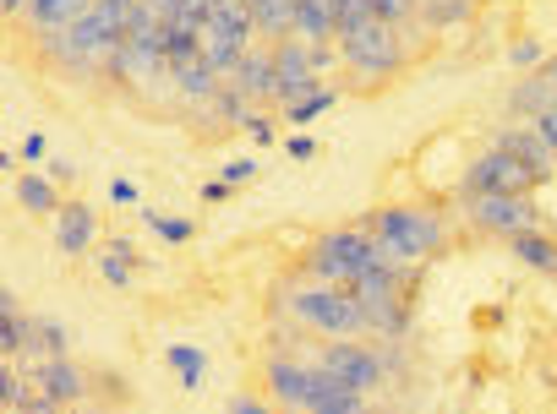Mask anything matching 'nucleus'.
Wrapping results in <instances>:
<instances>
[{"label":"nucleus","instance_id":"1","mask_svg":"<svg viewBox=\"0 0 557 414\" xmlns=\"http://www.w3.org/2000/svg\"><path fill=\"white\" fill-rule=\"evenodd\" d=\"M367 229L399 262H426V256L443 251V218L437 213H421V208H377L367 218Z\"/></svg>","mask_w":557,"mask_h":414},{"label":"nucleus","instance_id":"2","mask_svg":"<svg viewBox=\"0 0 557 414\" xmlns=\"http://www.w3.org/2000/svg\"><path fill=\"white\" fill-rule=\"evenodd\" d=\"M290 305H296L301 322H312V327H323V333H334V338H350V333L367 327V305H361L345 284H312V289H296Z\"/></svg>","mask_w":557,"mask_h":414},{"label":"nucleus","instance_id":"3","mask_svg":"<svg viewBox=\"0 0 557 414\" xmlns=\"http://www.w3.org/2000/svg\"><path fill=\"white\" fill-rule=\"evenodd\" d=\"M377 235L372 229H329L318 246H312V273L323 278V284H350L367 262H377Z\"/></svg>","mask_w":557,"mask_h":414},{"label":"nucleus","instance_id":"4","mask_svg":"<svg viewBox=\"0 0 557 414\" xmlns=\"http://www.w3.org/2000/svg\"><path fill=\"white\" fill-rule=\"evenodd\" d=\"M339 50H345V61H350L361 77H394V72L405 66L399 34H394V23H383V17L361 23L356 34H339Z\"/></svg>","mask_w":557,"mask_h":414},{"label":"nucleus","instance_id":"5","mask_svg":"<svg viewBox=\"0 0 557 414\" xmlns=\"http://www.w3.org/2000/svg\"><path fill=\"white\" fill-rule=\"evenodd\" d=\"M541 180L513 159V153H503V148H486L470 170H465V197H475V191H497V197H530Z\"/></svg>","mask_w":557,"mask_h":414},{"label":"nucleus","instance_id":"6","mask_svg":"<svg viewBox=\"0 0 557 414\" xmlns=\"http://www.w3.org/2000/svg\"><path fill=\"white\" fill-rule=\"evenodd\" d=\"M470 218H475L486 235H503V240L530 235V229L541 224V213L530 208V197H497V191H475V197H470Z\"/></svg>","mask_w":557,"mask_h":414},{"label":"nucleus","instance_id":"7","mask_svg":"<svg viewBox=\"0 0 557 414\" xmlns=\"http://www.w3.org/2000/svg\"><path fill=\"white\" fill-rule=\"evenodd\" d=\"M323 365L345 381V387H356V392H367V387H377L383 381V360L372 354V349H361V343H334L329 354H323Z\"/></svg>","mask_w":557,"mask_h":414},{"label":"nucleus","instance_id":"8","mask_svg":"<svg viewBox=\"0 0 557 414\" xmlns=\"http://www.w3.org/2000/svg\"><path fill=\"white\" fill-rule=\"evenodd\" d=\"M50 224H55V246H61L66 256H88L94 240H99V213H94V202H66Z\"/></svg>","mask_w":557,"mask_h":414},{"label":"nucleus","instance_id":"9","mask_svg":"<svg viewBox=\"0 0 557 414\" xmlns=\"http://www.w3.org/2000/svg\"><path fill=\"white\" fill-rule=\"evenodd\" d=\"M492 148H503V153H513V159H519V164H524V170H530L535 180H546V175L557 170V148H552V142H546V137H541L535 126H519V131H503V137L492 142Z\"/></svg>","mask_w":557,"mask_h":414},{"label":"nucleus","instance_id":"10","mask_svg":"<svg viewBox=\"0 0 557 414\" xmlns=\"http://www.w3.org/2000/svg\"><path fill=\"white\" fill-rule=\"evenodd\" d=\"M34 381H39V392L45 398H55V403H83L88 398V376L61 354V360H45L39 371H34Z\"/></svg>","mask_w":557,"mask_h":414},{"label":"nucleus","instance_id":"11","mask_svg":"<svg viewBox=\"0 0 557 414\" xmlns=\"http://www.w3.org/2000/svg\"><path fill=\"white\" fill-rule=\"evenodd\" d=\"M17 208L23 213H34V218H55L61 208H66V197H61V186L45 175V170H28V175H17Z\"/></svg>","mask_w":557,"mask_h":414},{"label":"nucleus","instance_id":"12","mask_svg":"<svg viewBox=\"0 0 557 414\" xmlns=\"http://www.w3.org/2000/svg\"><path fill=\"white\" fill-rule=\"evenodd\" d=\"M251 104H262V99H278V66H273V55H257V50H246V61L235 66V77H230Z\"/></svg>","mask_w":557,"mask_h":414},{"label":"nucleus","instance_id":"13","mask_svg":"<svg viewBox=\"0 0 557 414\" xmlns=\"http://www.w3.org/2000/svg\"><path fill=\"white\" fill-rule=\"evenodd\" d=\"M296 39H307V45L339 39V17L329 0H296Z\"/></svg>","mask_w":557,"mask_h":414},{"label":"nucleus","instance_id":"14","mask_svg":"<svg viewBox=\"0 0 557 414\" xmlns=\"http://www.w3.org/2000/svg\"><path fill=\"white\" fill-rule=\"evenodd\" d=\"M175 72V88H181V99H191V104H202V99H213L219 88H224V77L202 61V55H191V61H181V66H170Z\"/></svg>","mask_w":557,"mask_h":414},{"label":"nucleus","instance_id":"15","mask_svg":"<svg viewBox=\"0 0 557 414\" xmlns=\"http://www.w3.org/2000/svg\"><path fill=\"white\" fill-rule=\"evenodd\" d=\"M307 381H312V365H290V360H268V387L278 403H296L307 409Z\"/></svg>","mask_w":557,"mask_h":414},{"label":"nucleus","instance_id":"16","mask_svg":"<svg viewBox=\"0 0 557 414\" xmlns=\"http://www.w3.org/2000/svg\"><path fill=\"white\" fill-rule=\"evenodd\" d=\"M94 7L88 0H28V17L45 28V34H55V28H72V23H83Z\"/></svg>","mask_w":557,"mask_h":414},{"label":"nucleus","instance_id":"17","mask_svg":"<svg viewBox=\"0 0 557 414\" xmlns=\"http://www.w3.org/2000/svg\"><path fill=\"white\" fill-rule=\"evenodd\" d=\"M99 273H104V284L132 289V278H137V246H132V240H104V251H99Z\"/></svg>","mask_w":557,"mask_h":414},{"label":"nucleus","instance_id":"18","mask_svg":"<svg viewBox=\"0 0 557 414\" xmlns=\"http://www.w3.org/2000/svg\"><path fill=\"white\" fill-rule=\"evenodd\" d=\"M257 34H296V0H246Z\"/></svg>","mask_w":557,"mask_h":414},{"label":"nucleus","instance_id":"19","mask_svg":"<svg viewBox=\"0 0 557 414\" xmlns=\"http://www.w3.org/2000/svg\"><path fill=\"white\" fill-rule=\"evenodd\" d=\"M164 360H170V371L181 376V387H186V392H197V387L208 381V354H202L197 343H170V349H164Z\"/></svg>","mask_w":557,"mask_h":414},{"label":"nucleus","instance_id":"20","mask_svg":"<svg viewBox=\"0 0 557 414\" xmlns=\"http://www.w3.org/2000/svg\"><path fill=\"white\" fill-rule=\"evenodd\" d=\"M513 256H519L524 267H535V273L557 278V240H546L541 229H530V235H513Z\"/></svg>","mask_w":557,"mask_h":414},{"label":"nucleus","instance_id":"21","mask_svg":"<svg viewBox=\"0 0 557 414\" xmlns=\"http://www.w3.org/2000/svg\"><path fill=\"white\" fill-rule=\"evenodd\" d=\"M552 104H557V88H552V77H524V83L508 93V110H519V115L530 110V121H535V115H546Z\"/></svg>","mask_w":557,"mask_h":414},{"label":"nucleus","instance_id":"22","mask_svg":"<svg viewBox=\"0 0 557 414\" xmlns=\"http://www.w3.org/2000/svg\"><path fill=\"white\" fill-rule=\"evenodd\" d=\"M137 218H143L164 246H186V240L197 235V224H191V218H164V213H153V208H137Z\"/></svg>","mask_w":557,"mask_h":414},{"label":"nucleus","instance_id":"23","mask_svg":"<svg viewBox=\"0 0 557 414\" xmlns=\"http://www.w3.org/2000/svg\"><path fill=\"white\" fill-rule=\"evenodd\" d=\"M334 104H339V93H334V88H318L312 99L290 104V110H285V121H290V126H312V121H318V115H329Z\"/></svg>","mask_w":557,"mask_h":414},{"label":"nucleus","instance_id":"24","mask_svg":"<svg viewBox=\"0 0 557 414\" xmlns=\"http://www.w3.org/2000/svg\"><path fill=\"white\" fill-rule=\"evenodd\" d=\"M28 381H34V376H23V371H0V403H7L12 414H23V409L39 398V392H28Z\"/></svg>","mask_w":557,"mask_h":414},{"label":"nucleus","instance_id":"25","mask_svg":"<svg viewBox=\"0 0 557 414\" xmlns=\"http://www.w3.org/2000/svg\"><path fill=\"white\" fill-rule=\"evenodd\" d=\"M28 343H39L50 360H61V354H66V327H61V322H50V316H39V322L28 327Z\"/></svg>","mask_w":557,"mask_h":414},{"label":"nucleus","instance_id":"26","mask_svg":"<svg viewBox=\"0 0 557 414\" xmlns=\"http://www.w3.org/2000/svg\"><path fill=\"white\" fill-rule=\"evenodd\" d=\"M312 414H361V392L356 387H334L329 398H318V403H307Z\"/></svg>","mask_w":557,"mask_h":414},{"label":"nucleus","instance_id":"27","mask_svg":"<svg viewBox=\"0 0 557 414\" xmlns=\"http://www.w3.org/2000/svg\"><path fill=\"white\" fill-rule=\"evenodd\" d=\"M426 23H470V0H426Z\"/></svg>","mask_w":557,"mask_h":414},{"label":"nucleus","instance_id":"28","mask_svg":"<svg viewBox=\"0 0 557 414\" xmlns=\"http://www.w3.org/2000/svg\"><path fill=\"white\" fill-rule=\"evenodd\" d=\"M240 131H246L251 142H262V148H273V137H278V131H273V121H268L262 110H246V121H240Z\"/></svg>","mask_w":557,"mask_h":414},{"label":"nucleus","instance_id":"29","mask_svg":"<svg viewBox=\"0 0 557 414\" xmlns=\"http://www.w3.org/2000/svg\"><path fill=\"white\" fill-rule=\"evenodd\" d=\"M257 170H262L257 159H230L219 180H224V186H246V180H257Z\"/></svg>","mask_w":557,"mask_h":414},{"label":"nucleus","instance_id":"30","mask_svg":"<svg viewBox=\"0 0 557 414\" xmlns=\"http://www.w3.org/2000/svg\"><path fill=\"white\" fill-rule=\"evenodd\" d=\"M508 55H513V66H541V61H546V50H541L535 39H519Z\"/></svg>","mask_w":557,"mask_h":414},{"label":"nucleus","instance_id":"31","mask_svg":"<svg viewBox=\"0 0 557 414\" xmlns=\"http://www.w3.org/2000/svg\"><path fill=\"white\" fill-rule=\"evenodd\" d=\"M367 7H372L383 23H399V17H410V0H367Z\"/></svg>","mask_w":557,"mask_h":414},{"label":"nucleus","instance_id":"32","mask_svg":"<svg viewBox=\"0 0 557 414\" xmlns=\"http://www.w3.org/2000/svg\"><path fill=\"white\" fill-rule=\"evenodd\" d=\"M285 148H290V159H296V164H307V159H318V137H307V131H296V137L285 142Z\"/></svg>","mask_w":557,"mask_h":414},{"label":"nucleus","instance_id":"33","mask_svg":"<svg viewBox=\"0 0 557 414\" xmlns=\"http://www.w3.org/2000/svg\"><path fill=\"white\" fill-rule=\"evenodd\" d=\"M110 202H121V208H132V213L143 208V197H137V186H132V180H110Z\"/></svg>","mask_w":557,"mask_h":414},{"label":"nucleus","instance_id":"34","mask_svg":"<svg viewBox=\"0 0 557 414\" xmlns=\"http://www.w3.org/2000/svg\"><path fill=\"white\" fill-rule=\"evenodd\" d=\"M224 409H230V414H273V409H268L262 398H251V392H235Z\"/></svg>","mask_w":557,"mask_h":414},{"label":"nucleus","instance_id":"35","mask_svg":"<svg viewBox=\"0 0 557 414\" xmlns=\"http://www.w3.org/2000/svg\"><path fill=\"white\" fill-rule=\"evenodd\" d=\"M17 153H23V159H28V164H45V153H50V142H45V137H39V131H28V137H23V148H17Z\"/></svg>","mask_w":557,"mask_h":414},{"label":"nucleus","instance_id":"36","mask_svg":"<svg viewBox=\"0 0 557 414\" xmlns=\"http://www.w3.org/2000/svg\"><path fill=\"white\" fill-rule=\"evenodd\" d=\"M530 126H535V131H541V137H546V142H552V148H557V104H552V110H546V115H535V121H530Z\"/></svg>","mask_w":557,"mask_h":414},{"label":"nucleus","instance_id":"37","mask_svg":"<svg viewBox=\"0 0 557 414\" xmlns=\"http://www.w3.org/2000/svg\"><path fill=\"white\" fill-rule=\"evenodd\" d=\"M45 175H50V180H55V186H61V180H77V164H61V159H55V164H50V170H45Z\"/></svg>","mask_w":557,"mask_h":414},{"label":"nucleus","instance_id":"38","mask_svg":"<svg viewBox=\"0 0 557 414\" xmlns=\"http://www.w3.org/2000/svg\"><path fill=\"white\" fill-rule=\"evenodd\" d=\"M230 191H235V186H224V180H208V186H202V202H224Z\"/></svg>","mask_w":557,"mask_h":414},{"label":"nucleus","instance_id":"39","mask_svg":"<svg viewBox=\"0 0 557 414\" xmlns=\"http://www.w3.org/2000/svg\"><path fill=\"white\" fill-rule=\"evenodd\" d=\"M23 414H61V403H55V398H45V392H39V398H34V403H28V409H23Z\"/></svg>","mask_w":557,"mask_h":414}]
</instances>
